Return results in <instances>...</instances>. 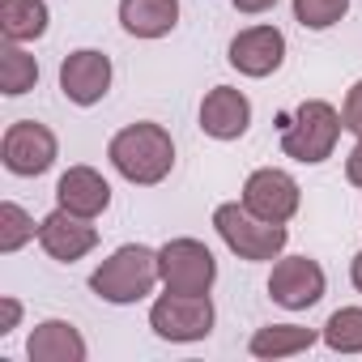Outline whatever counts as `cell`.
<instances>
[{"mask_svg": "<svg viewBox=\"0 0 362 362\" xmlns=\"http://www.w3.org/2000/svg\"><path fill=\"white\" fill-rule=\"evenodd\" d=\"M107 162L111 170L132 188H158L162 179H170L175 170V136L153 124V119H136L124 124L111 141H107Z\"/></svg>", "mask_w": 362, "mask_h": 362, "instance_id": "6da1fadb", "label": "cell"}, {"mask_svg": "<svg viewBox=\"0 0 362 362\" xmlns=\"http://www.w3.org/2000/svg\"><path fill=\"white\" fill-rule=\"evenodd\" d=\"M158 286H162V269H158V247H149V243H124L107 260H98V269L90 273L94 298H103L111 307L145 303Z\"/></svg>", "mask_w": 362, "mask_h": 362, "instance_id": "7a4b0ae2", "label": "cell"}, {"mask_svg": "<svg viewBox=\"0 0 362 362\" xmlns=\"http://www.w3.org/2000/svg\"><path fill=\"white\" fill-rule=\"evenodd\" d=\"M281 153L298 166H320L337 153V141L345 132L341 124V107H332L328 98H307L294 107L290 119H281Z\"/></svg>", "mask_w": 362, "mask_h": 362, "instance_id": "3957f363", "label": "cell"}, {"mask_svg": "<svg viewBox=\"0 0 362 362\" xmlns=\"http://www.w3.org/2000/svg\"><path fill=\"white\" fill-rule=\"evenodd\" d=\"M214 230H218V239H222L239 260H247V264H273V260L286 252V243H290V230H286V226L256 218L243 201L218 205V209H214Z\"/></svg>", "mask_w": 362, "mask_h": 362, "instance_id": "277c9868", "label": "cell"}, {"mask_svg": "<svg viewBox=\"0 0 362 362\" xmlns=\"http://www.w3.org/2000/svg\"><path fill=\"white\" fill-rule=\"evenodd\" d=\"M214 324H218V307L209 294L162 290L149 303V328L158 341H170V345H197L214 332Z\"/></svg>", "mask_w": 362, "mask_h": 362, "instance_id": "5b68a950", "label": "cell"}, {"mask_svg": "<svg viewBox=\"0 0 362 362\" xmlns=\"http://www.w3.org/2000/svg\"><path fill=\"white\" fill-rule=\"evenodd\" d=\"M158 269H162V290L175 294H209L218 281V256L209 243L179 235L158 247Z\"/></svg>", "mask_w": 362, "mask_h": 362, "instance_id": "8992f818", "label": "cell"}, {"mask_svg": "<svg viewBox=\"0 0 362 362\" xmlns=\"http://www.w3.org/2000/svg\"><path fill=\"white\" fill-rule=\"evenodd\" d=\"M60 158V136L39 124V119H13L0 136V162L18 179H39L56 166Z\"/></svg>", "mask_w": 362, "mask_h": 362, "instance_id": "52a82bcc", "label": "cell"}, {"mask_svg": "<svg viewBox=\"0 0 362 362\" xmlns=\"http://www.w3.org/2000/svg\"><path fill=\"white\" fill-rule=\"evenodd\" d=\"M264 290H269V298H273L277 307H286V311H311V307L328 294V273H324V264L311 260V256H286V252H281V256L273 260V273H269Z\"/></svg>", "mask_w": 362, "mask_h": 362, "instance_id": "ba28073f", "label": "cell"}, {"mask_svg": "<svg viewBox=\"0 0 362 362\" xmlns=\"http://www.w3.org/2000/svg\"><path fill=\"white\" fill-rule=\"evenodd\" d=\"M239 201H243L256 218L286 226V222L298 214V205H303V188H298V179H294L290 170H281V166H260V170H252V175L243 179Z\"/></svg>", "mask_w": 362, "mask_h": 362, "instance_id": "9c48e42d", "label": "cell"}, {"mask_svg": "<svg viewBox=\"0 0 362 362\" xmlns=\"http://www.w3.org/2000/svg\"><path fill=\"white\" fill-rule=\"evenodd\" d=\"M226 64L239 73V77H273L281 64H286V35L273 26V22H256V26H243L230 47H226Z\"/></svg>", "mask_w": 362, "mask_h": 362, "instance_id": "30bf717a", "label": "cell"}, {"mask_svg": "<svg viewBox=\"0 0 362 362\" xmlns=\"http://www.w3.org/2000/svg\"><path fill=\"white\" fill-rule=\"evenodd\" d=\"M111 81H115V69H111V56L98 52V47H77L60 60V94L73 103V107H94L111 94Z\"/></svg>", "mask_w": 362, "mask_h": 362, "instance_id": "8fae6325", "label": "cell"}, {"mask_svg": "<svg viewBox=\"0 0 362 362\" xmlns=\"http://www.w3.org/2000/svg\"><path fill=\"white\" fill-rule=\"evenodd\" d=\"M197 124L209 141H243L247 128H252V98L239 90V86H214L205 98H201V111H197Z\"/></svg>", "mask_w": 362, "mask_h": 362, "instance_id": "7c38bea8", "label": "cell"}, {"mask_svg": "<svg viewBox=\"0 0 362 362\" xmlns=\"http://www.w3.org/2000/svg\"><path fill=\"white\" fill-rule=\"evenodd\" d=\"M39 247L56 260V264H77L86 260L94 247H98V226L90 218H77L69 209H52L43 222H39Z\"/></svg>", "mask_w": 362, "mask_h": 362, "instance_id": "4fadbf2b", "label": "cell"}, {"mask_svg": "<svg viewBox=\"0 0 362 362\" xmlns=\"http://www.w3.org/2000/svg\"><path fill=\"white\" fill-rule=\"evenodd\" d=\"M56 205L69 209V214H77V218L98 222L111 209V184H107V175L98 166H86V162L69 166L56 179Z\"/></svg>", "mask_w": 362, "mask_h": 362, "instance_id": "5bb4252c", "label": "cell"}, {"mask_svg": "<svg viewBox=\"0 0 362 362\" xmlns=\"http://www.w3.org/2000/svg\"><path fill=\"white\" fill-rule=\"evenodd\" d=\"M26 358L30 362H86L90 345L77 324L69 320H39L26 337Z\"/></svg>", "mask_w": 362, "mask_h": 362, "instance_id": "9a60e30c", "label": "cell"}, {"mask_svg": "<svg viewBox=\"0 0 362 362\" xmlns=\"http://www.w3.org/2000/svg\"><path fill=\"white\" fill-rule=\"evenodd\" d=\"M119 26L132 39H166L179 26V0H119Z\"/></svg>", "mask_w": 362, "mask_h": 362, "instance_id": "2e32d148", "label": "cell"}, {"mask_svg": "<svg viewBox=\"0 0 362 362\" xmlns=\"http://www.w3.org/2000/svg\"><path fill=\"white\" fill-rule=\"evenodd\" d=\"M320 341V328H303V324H264L252 332L247 341V354L252 358H294V354H307L311 345Z\"/></svg>", "mask_w": 362, "mask_h": 362, "instance_id": "e0dca14e", "label": "cell"}, {"mask_svg": "<svg viewBox=\"0 0 362 362\" xmlns=\"http://www.w3.org/2000/svg\"><path fill=\"white\" fill-rule=\"evenodd\" d=\"M52 26L47 0H0V39L5 43H35Z\"/></svg>", "mask_w": 362, "mask_h": 362, "instance_id": "ac0fdd59", "label": "cell"}, {"mask_svg": "<svg viewBox=\"0 0 362 362\" xmlns=\"http://www.w3.org/2000/svg\"><path fill=\"white\" fill-rule=\"evenodd\" d=\"M39 86V60L26 52V43H5L0 47V90L5 98H22Z\"/></svg>", "mask_w": 362, "mask_h": 362, "instance_id": "d6986e66", "label": "cell"}, {"mask_svg": "<svg viewBox=\"0 0 362 362\" xmlns=\"http://www.w3.org/2000/svg\"><path fill=\"white\" fill-rule=\"evenodd\" d=\"M320 341L332 354H362V307H337L324 320Z\"/></svg>", "mask_w": 362, "mask_h": 362, "instance_id": "ffe728a7", "label": "cell"}, {"mask_svg": "<svg viewBox=\"0 0 362 362\" xmlns=\"http://www.w3.org/2000/svg\"><path fill=\"white\" fill-rule=\"evenodd\" d=\"M26 243H39V222L18 201H0V252L13 256Z\"/></svg>", "mask_w": 362, "mask_h": 362, "instance_id": "44dd1931", "label": "cell"}, {"mask_svg": "<svg viewBox=\"0 0 362 362\" xmlns=\"http://www.w3.org/2000/svg\"><path fill=\"white\" fill-rule=\"evenodd\" d=\"M290 5H294V22L303 30H332L349 13V0H290Z\"/></svg>", "mask_w": 362, "mask_h": 362, "instance_id": "7402d4cb", "label": "cell"}, {"mask_svg": "<svg viewBox=\"0 0 362 362\" xmlns=\"http://www.w3.org/2000/svg\"><path fill=\"white\" fill-rule=\"evenodd\" d=\"M341 124H345V132H354V136H362V77L345 90V98H341Z\"/></svg>", "mask_w": 362, "mask_h": 362, "instance_id": "603a6c76", "label": "cell"}, {"mask_svg": "<svg viewBox=\"0 0 362 362\" xmlns=\"http://www.w3.org/2000/svg\"><path fill=\"white\" fill-rule=\"evenodd\" d=\"M22 315H26L22 298H13V294H0V337L18 332V328H22Z\"/></svg>", "mask_w": 362, "mask_h": 362, "instance_id": "cb8c5ba5", "label": "cell"}, {"mask_svg": "<svg viewBox=\"0 0 362 362\" xmlns=\"http://www.w3.org/2000/svg\"><path fill=\"white\" fill-rule=\"evenodd\" d=\"M345 179H349L354 188H362V136H358L354 149L345 153Z\"/></svg>", "mask_w": 362, "mask_h": 362, "instance_id": "d4e9b609", "label": "cell"}, {"mask_svg": "<svg viewBox=\"0 0 362 362\" xmlns=\"http://www.w3.org/2000/svg\"><path fill=\"white\" fill-rule=\"evenodd\" d=\"M235 5V13H243V18H260V13H273L277 9V0H230Z\"/></svg>", "mask_w": 362, "mask_h": 362, "instance_id": "484cf974", "label": "cell"}, {"mask_svg": "<svg viewBox=\"0 0 362 362\" xmlns=\"http://www.w3.org/2000/svg\"><path fill=\"white\" fill-rule=\"evenodd\" d=\"M349 281H354V290L362 294V252H354V260H349Z\"/></svg>", "mask_w": 362, "mask_h": 362, "instance_id": "4316f807", "label": "cell"}]
</instances>
